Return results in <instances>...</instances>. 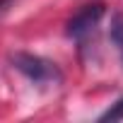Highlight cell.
<instances>
[{
    "label": "cell",
    "mask_w": 123,
    "mask_h": 123,
    "mask_svg": "<svg viewBox=\"0 0 123 123\" xmlns=\"http://www.w3.org/2000/svg\"><path fill=\"white\" fill-rule=\"evenodd\" d=\"M111 41L118 46V51L123 53V17L116 15L113 22H111Z\"/></svg>",
    "instance_id": "obj_3"
},
{
    "label": "cell",
    "mask_w": 123,
    "mask_h": 123,
    "mask_svg": "<svg viewBox=\"0 0 123 123\" xmlns=\"http://www.w3.org/2000/svg\"><path fill=\"white\" fill-rule=\"evenodd\" d=\"M99 121H123V99H118L116 104H111L101 116Z\"/></svg>",
    "instance_id": "obj_4"
},
{
    "label": "cell",
    "mask_w": 123,
    "mask_h": 123,
    "mask_svg": "<svg viewBox=\"0 0 123 123\" xmlns=\"http://www.w3.org/2000/svg\"><path fill=\"white\" fill-rule=\"evenodd\" d=\"M104 12H106L104 3H89V5H82V7L68 19L65 34H68L70 39H75L77 43H85V41L97 31V27H99Z\"/></svg>",
    "instance_id": "obj_2"
},
{
    "label": "cell",
    "mask_w": 123,
    "mask_h": 123,
    "mask_svg": "<svg viewBox=\"0 0 123 123\" xmlns=\"http://www.w3.org/2000/svg\"><path fill=\"white\" fill-rule=\"evenodd\" d=\"M10 63L19 75H24L39 89H55L63 85V73L48 58H41V55H34L27 51H17L10 55Z\"/></svg>",
    "instance_id": "obj_1"
}]
</instances>
